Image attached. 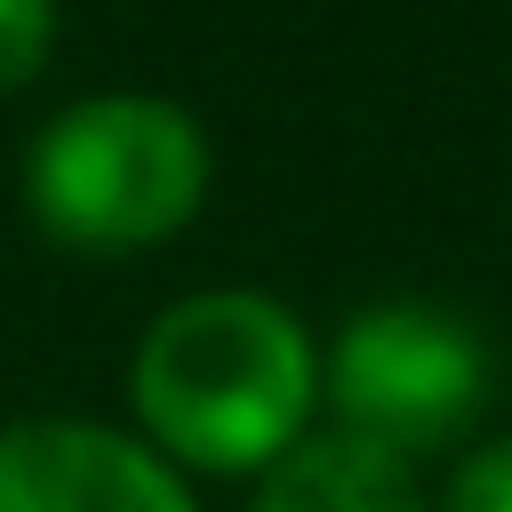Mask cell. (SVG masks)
I'll use <instances>...</instances> for the list:
<instances>
[{
	"label": "cell",
	"instance_id": "6da1fadb",
	"mask_svg": "<svg viewBox=\"0 0 512 512\" xmlns=\"http://www.w3.org/2000/svg\"><path fill=\"white\" fill-rule=\"evenodd\" d=\"M128 392L168 456L200 472H264L296 448L320 360L288 304L256 288H200L144 328Z\"/></svg>",
	"mask_w": 512,
	"mask_h": 512
},
{
	"label": "cell",
	"instance_id": "7a4b0ae2",
	"mask_svg": "<svg viewBox=\"0 0 512 512\" xmlns=\"http://www.w3.org/2000/svg\"><path fill=\"white\" fill-rule=\"evenodd\" d=\"M208 192V136L168 96H88L56 112L24 160V200L48 240L128 256L168 240Z\"/></svg>",
	"mask_w": 512,
	"mask_h": 512
},
{
	"label": "cell",
	"instance_id": "3957f363",
	"mask_svg": "<svg viewBox=\"0 0 512 512\" xmlns=\"http://www.w3.org/2000/svg\"><path fill=\"white\" fill-rule=\"evenodd\" d=\"M320 392L336 408V432L416 464L424 448L464 440L488 408V344L440 304H368L328 344Z\"/></svg>",
	"mask_w": 512,
	"mask_h": 512
},
{
	"label": "cell",
	"instance_id": "277c9868",
	"mask_svg": "<svg viewBox=\"0 0 512 512\" xmlns=\"http://www.w3.org/2000/svg\"><path fill=\"white\" fill-rule=\"evenodd\" d=\"M0 512H192V496L144 440L32 416L0 432Z\"/></svg>",
	"mask_w": 512,
	"mask_h": 512
},
{
	"label": "cell",
	"instance_id": "5b68a950",
	"mask_svg": "<svg viewBox=\"0 0 512 512\" xmlns=\"http://www.w3.org/2000/svg\"><path fill=\"white\" fill-rule=\"evenodd\" d=\"M248 512H424V488H416V464H400L392 448L320 432V440H296L280 464H264V488Z\"/></svg>",
	"mask_w": 512,
	"mask_h": 512
},
{
	"label": "cell",
	"instance_id": "8992f818",
	"mask_svg": "<svg viewBox=\"0 0 512 512\" xmlns=\"http://www.w3.org/2000/svg\"><path fill=\"white\" fill-rule=\"evenodd\" d=\"M56 40V0H0V88H24Z\"/></svg>",
	"mask_w": 512,
	"mask_h": 512
},
{
	"label": "cell",
	"instance_id": "52a82bcc",
	"mask_svg": "<svg viewBox=\"0 0 512 512\" xmlns=\"http://www.w3.org/2000/svg\"><path fill=\"white\" fill-rule=\"evenodd\" d=\"M448 512H512V440H496V448H480V456L456 464Z\"/></svg>",
	"mask_w": 512,
	"mask_h": 512
}]
</instances>
